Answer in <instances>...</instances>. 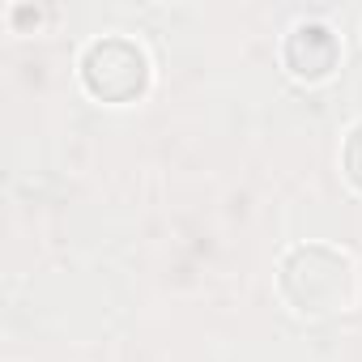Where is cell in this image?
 <instances>
[{
	"instance_id": "1",
	"label": "cell",
	"mask_w": 362,
	"mask_h": 362,
	"mask_svg": "<svg viewBox=\"0 0 362 362\" xmlns=\"http://www.w3.org/2000/svg\"><path fill=\"white\" fill-rule=\"evenodd\" d=\"M294 269L311 273V290L294 303L307 315H328V311H345L354 303V264L332 252V247H298L286 256Z\"/></svg>"
},
{
	"instance_id": "2",
	"label": "cell",
	"mask_w": 362,
	"mask_h": 362,
	"mask_svg": "<svg viewBox=\"0 0 362 362\" xmlns=\"http://www.w3.org/2000/svg\"><path fill=\"white\" fill-rule=\"evenodd\" d=\"M345 170H349V179L362 188V124L349 132V145H345Z\"/></svg>"
}]
</instances>
